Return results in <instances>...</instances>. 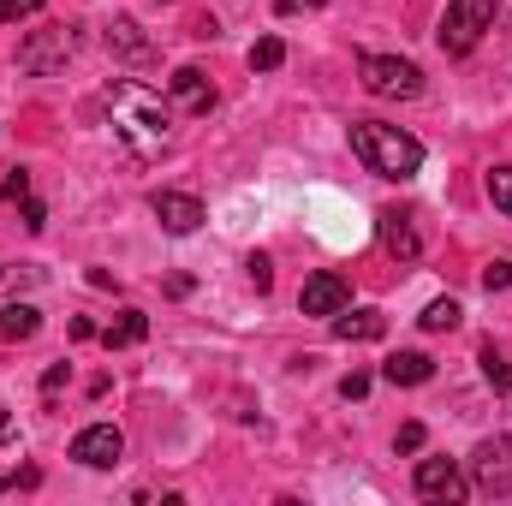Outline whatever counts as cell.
Segmentation results:
<instances>
[{
  "mask_svg": "<svg viewBox=\"0 0 512 506\" xmlns=\"http://www.w3.org/2000/svg\"><path fill=\"white\" fill-rule=\"evenodd\" d=\"M102 108H108V120H114V137L126 143L137 161H155V155L173 149V114H167V102H161L155 90H143V84H131V78H114V84L102 90Z\"/></svg>",
  "mask_w": 512,
  "mask_h": 506,
  "instance_id": "cell-1",
  "label": "cell"
},
{
  "mask_svg": "<svg viewBox=\"0 0 512 506\" xmlns=\"http://www.w3.org/2000/svg\"><path fill=\"white\" fill-rule=\"evenodd\" d=\"M352 149L376 179H417V167H423V143L399 126H382V120H358Z\"/></svg>",
  "mask_w": 512,
  "mask_h": 506,
  "instance_id": "cell-2",
  "label": "cell"
},
{
  "mask_svg": "<svg viewBox=\"0 0 512 506\" xmlns=\"http://www.w3.org/2000/svg\"><path fill=\"white\" fill-rule=\"evenodd\" d=\"M495 18H501V0H453L447 12H441V48L447 54H471L489 30H495Z\"/></svg>",
  "mask_w": 512,
  "mask_h": 506,
  "instance_id": "cell-3",
  "label": "cell"
},
{
  "mask_svg": "<svg viewBox=\"0 0 512 506\" xmlns=\"http://www.w3.org/2000/svg\"><path fill=\"white\" fill-rule=\"evenodd\" d=\"M358 78L370 96H387V102H411L423 90V72L399 54H358Z\"/></svg>",
  "mask_w": 512,
  "mask_h": 506,
  "instance_id": "cell-4",
  "label": "cell"
},
{
  "mask_svg": "<svg viewBox=\"0 0 512 506\" xmlns=\"http://www.w3.org/2000/svg\"><path fill=\"white\" fill-rule=\"evenodd\" d=\"M72 54H78V30L54 24V30H36V36L18 42V72H30V78H54V72H66Z\"/></svg>",
  "mask_w": 512,
  "mask_h": 506,
  "instance_id": "cell-5",
  "label": "cell"
},
{
  "mask_svg": "<svg viewBox=\"0 0 512 506\" xmlns=\"http://www.w3.org/2000/svg\"><path fill=\"white\" fill-rule=\"evenodd\" d=\"M471 477L483 495H512V435H495L471 453Z\"/></svg>",
  "mask_w": 512,
  "mask_h": 506,
  "instance_id": "cell-6",
  "label": "cell"
},
{
  "mask_svg": "<svg viewBox=\"0 0 512 506\" xmlns=\"http://www.w3.org/2000/svg\"><path fill=\"white\" fill-rule=\"evenodd\" d=\"M346 304H352V286H346V274H334V268L310 274L304 292H298V310H304V316H328V322H334Z\"/></svg>",
  "mask_w": 512,
  "mask_h": 506,
  "instance_id": "cell-7",
  "label": "cell"
},
{
  "mask_svg": "<svg viewBox=\"0 0 512 506\" xmlns=\"http://www.w3.org/2000/svg\"><path fill=\"white\" fill-rule=\"evenodd\" d=\"M120 453H126V435H120L114 423H90V429H78V441H72V459L90 465V471L120 465Z\"/></svg>",
  "mask_w": 512,
  "mask_h": 506,
  "instance_id": "cell-8",
  "label": "cell"
},
{
  "mask_svg": "<svg viewBox=\"0 0 512 506\" xmlns=\"http://www.w3.org/2000/svg\"><path fill=\"white\" fill-rule=\"evenodd\" d=\"M417 495H423V501H465L471 483L459 477L453 459H417Z\"/></svg>",
  "mask_w": 512,
  "mask_h": 506,
  "instance_id": "cell-9",
  "label": "cell"
},
{
  "mask_svg": "<svg viewBox=\"0 0 512 506\" xmlns=\"http://www.w3.org/2000/svg\"><path fill=\"white\" fill-rule=\"evenodd\" d=\"M149 209H155V221H161L167 233H179V239L203 227V203H197V197H185V191H155V197H149Z\"/></svg>",
  "mask_w": 512,
  "mask_h": 506,
  "instance_id": "cell-10",
  "label": "cell"
},
{
  "mask_svg": "<svg viewBox=\"0 0 512 506\" xmlns=\"http://www.w3.org/2000/svg\"><path fill=\"white\" fill-rule=\"evenodd\" d=\"M382 221V245H387V256H399V262H417L423 256V239H417V215H405V209H382L376 215Z\"/></svg>",
  "mask_w": 512,
  "mask_h": 506,
  "instance_id": "cell-11",
  "label": "cell"
},
{
  "mask_svg": "<svg viewBox=\"0 0 512 506\" xmlns=\"http://www.w3.org/2000/svg\"><path fill=\"white\" fill-rule=\"evenodd\" d=\"M173 102L191 108V114H209V108H215V84H209L197 66H179V72H173Z\"/></svg>",
  "mask_w": 512,
  "mask_h": 506,
  "instance_id": "cell-12",
  "label": "cell"
},
{
  "mask_svg": "<svg viewBox=\"0 0 512 506\" xmlns=\"http://www.w3.org/2000/svg\"><path fill=\"white\" fill-rule=\"evenodd\" d=\"M102 42H108V54H120V60H149V54H155L137 18H114V24L102 30Z\"/></svg>",
  "mask_w": 512,
  "mask_h": 506,
  "instance_id": "cell-13",
  "label": "cell"
},
{
  "mask_svg": "<svg viewBox=\"0 0 512 506\" xmlns=\"http://www.w3.org/2000/svg\"><path fill=\"white\" fill-rule=\"evenodd\" d=\"M382 334H387L382 310H352V304H346V310L334 316V340H382Z\"/></svg>",
  "mask_w": 512,
  "mask_h": 506,
  "instance_id": "cell-14",
  "label": "cell"
},
{
  "mask_svg": "<svg viewBox=\"0 0 512 506\" xmlns=\"http://www.w3.org/2000/svg\"><path fill=\"white\" fill-rule=\"evenodd\" d=\"M382 376L393 381V387H423V381L435 376V364H429L423 352H393V358L382 364Z\"/></svg>",
  "mask_w": 512,
  "mask_h": 506,
  "instance_id": "cell-15",
  "label": "cell"
},
{
  "mask_svg": "<svg viewBox=\"0 0 512 506\" xmlns=\"http://www.w3.org/2000/svg\"><path fill=\"white\" fill-rule=\"evenodd\" d=\"M143 334H149V316H143V310H120V322H108V328H102V346H108V352H120V346H137Z\"/></svg>",
  "mask_w": 512,
  "mask_h": 506,
  "instance_id": "cell-16",
  "label": "cell"
},
{
  "mask_svg": "<svg viewBox=\"0 0 512 506\" xmlns=\"http://www.w3.org/2000/svg\"><path fill=\"white\" fill-rule=\"evenodd\" d=\"M42 328V316L30 310V304H0V346H12V340H30Z\"/></svg>",
  "mask_w": 512,
  "mask_h": 506,
  "instance_id": "cell-17",
  "label": "cell"
},
{
  "mask_svg": "<svg viewBox=\"0 0 512 506\" xmlns=\"http://www.w3.org/2000/svg\"><path fill=\"white\" fill-rule=\"evenodd\" d=\"M459 316H465V310H459V298H435L417 322H423L429 334H453V328H459Z\"/></svg>",
  "mask_w": 512,
  "mask_h": 506,
  "instance_id": "cell-18",
  "label": "cell"
},
{
  "mask_svg": "<svg viewBox=\"0 0 512 506\" xmlns=\"http://www.w3.org/2000/svg\"><path fill=\"white\" fill-rule=\"evenodd\" d=\"M483 376H489V387L512 393V358L507 352H495V346H483Z\"/></svg>",
  "mask_w": 512,
  "mask_h": 506,
  "instance_id": "cell-19",
  "label": "cell"
},
{
  "mask_svg": "<svg viewBox=\"0 0 512 506\" xmlns=\"http://www.w3.org/2000/svg\"><path fill=\"white\" fill-rule=\"evenodd\" d=\"M483 185H489V203H495L501 215H512V167H489Z\"/></svg>",
  "mask_w": 512,
  "mask_h": 506,
  "instance_id": "cell-20",
  "label": "cell"
},
{
  "mask_svg": "<svg viewBox=\"0 0 512 506\" xmlns=\"http://www.w3.org/2000/svg\"><path fill=\"white\" fill-rule=\"evenodd\" d=\"M280 60H286V42H280V36H262V42L251 48V66H256V72H274Z\"/></svg>",
  "mask_w": 512,
  "mask_h": 506,
  "instance_id": "cell-21",
  "label": "cell"
},
{
  "mask_svg": "<svg viewBox=\"0 0 512 506\" xmlns=\"http://www.w3.org/2000/svg\"><path fill=\"white\" fill-rule=\"evenodd\" d=\"M0 197H6V203H24V197H30V173H24V167H6Z\"/></svg>",
  "mask_w": 512,
  "mask_h": 506,
  "instance_id": "cell-22",
  "label": "cell"
},
{
  "mask_svg": "<svg viewBox=\"0 0 512 506\" xmlns=\"http://www.w3.org/2000/svg\"><path fill=\"white\" fill-rule=\"evenodd\" d=\"M48 0H0V24H12V18H36Z\"/></svg>",
  "mask_w": 512,
  "mask_h": 506,
  "instance_id": "cell-23",
  "label": "cell"
},
{
  "mask_svg": "<svg viewBox=\"0 0 512 506\" xmlns=\"http://www.w3.org/2000/svg\"><path fill=\"white\" fill-rule=\"evenodd\" d=\"M245 268H251V286H256V292H268V286H274V262H268L262 251H251V262H245Z\"/></svg>",
  "mask_w": 512,
  "mask_h": 506,
  "instance_id": "cell-24",
  "label": "cell"
},
{
  "mask_svg": "<svg viewBox=\"0 0 512 506\" xmlns=\"http://www.w3.org/2000/svg\"><path fill=\"white\" fill-rule=\"evenodd\" d=\"M483 286H489V292H507L512 286V262H489V268H483Z\"/></svg>",
  "mask_w": 512,
  "mask_h": 506,
  "instance_id": "cell-25",
  "label": "cell"
},
{
  "mask_svg": "<svg viewBox=\"0 0 512 506\" xmlns=\"http://www.w3.org/2000/svg\"><path fill=\"white\" fill-rule=\"evenodd\" d=\"M18 209H24V227H30V233H42V227H48V209H42L36 197H24Z\"/></svg>",
  "mask_w": 512,
  "mask_h": 506,
  "instance_id": "cell-26",
  "label": "cell"
},
{
  "mask_svg": "<svg viewBox=\"0 0 512 506\" xmlns=\"http://www.w3.org/2000/svg\"><path fill=\"white\" fill-rule=\"evenodd\" d=\"M364 393H370V376L364 370H352V376L340 381V399H364Z\"/></svg>",
  "mask_w": 512,
  "mask_h": 506,
  "instance_id": "cell-27",
  "label": "cell"
},
{
  "mask_svg": "<svg viewBox=\"0 0 512 506\" xmlns=\"http://www.w3.org/2000/svg\"><path fill=\"white\" fill-rule=\"evenodd\" d=\"M393 447H399V453H417V447H423V423H405V429H399V441H393Z\"/></svg>",
  "mask_w": 512,
  "mask_h": 506,
  "instance_id": "cell-28",
  "label": "cell"
},
{
  "mask_svg": "<svg viewBox=\"0 0 512 506\" xmlns=\"http://www.w3.org/2000/svg\"><path fill=\"white\" fill-rule=\"evenodd\" d=\"M60 381H66V364H54V370L42 376V393H60Z\"/></svg>",
  "mask_w": 512,
  "mask_h": 506,
  "instance_id": "cell-29",
  "label": "cell"
},
{
  "mask_svg": "<svg viewBox=\"0 0 512 506\" xmlns=\"http://www.w3.org/2000/svg\"><path fill=\"white\" fill-rule=\"evenodd\" d=\"M298 6H316V0H274V12H298Z\"/></svg>",
  "mask_w": 512,
  "mask_h": 506,
  "instance_id": "cell-30",
  "label": "cell"
},
{
  "mask_svg": "<svg viewBox=\"0 0 512 506\" xmlns=\"http://www.w3.org/2000/svg\"><path fill=\"white\" fill-rule=\"evenodd\" d=\"M6 429H12V417H6V405H0V435H6Z\"/></svg>",
  "mask_w": 512,
  "mask_h": 506,
  "instance_id": "cell-31",
  "label": "cell"
}]
</instances>
